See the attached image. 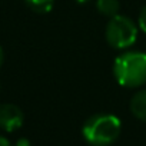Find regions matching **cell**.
<instances>
[{
    "label": "cell",
    "mask_w": 146,
    "mask_h": 146,
    "mask_svg": "<svg viewBox=\"0 0 146 146\" xmlns=\"http://www.w3.org/2000/svg\"><path fill=\"white\" fill-rule=\"evenodd\" d=\"M120 130L119 117L109 113H96L82 126V135L90 146H110L119 137Z\"/></svg>",
    "instance_id": "cell-1"
},
{
    "label": "cell",
    "mask_w": 146,
    "mask_h": 146,
    "mask_svg": "<svg viewBox=\"0 0 146 146\" xmlns=\"http://www.w3.org/2000/svg\"><path fill=\"white\" fill-rule=\"evenodd\" d=\"M113 75L120 86L139 88L146 83V52H125L113 63Z\"/></svg>",
    "instance_id": "cell-2"
},
{
    "label": "cell",
    "mask_w": 146,
    "mask_h": 146,
    "mask_svg": "<svg viewBox=\"0 0 146 146\" xmlns=\"http://www.w3.org/2000/svg\"><path fill=\"white\" fill-rule=\"evenodd\" d=\"M105 37L113 49L130 47L137 39V27L132 19L116 15L110 17L105 29Z\"/></svg>",
    "instance_id": "cell-3"
},
{
    "label": "cell",
    "mask_w": 146,
    "mask_h": 146,
    "mask_svg": "<svg viewBox=\"0 0 146 146\" xmlns=\"http://www.w3.org/2000/svg\"><path fill=\"white\" fill-rule=\"evenodd\" d=\"M25 120L23 112L13 103L0 105V127L6 132H15L22 127Z\"/></svg>",
    "instance_id": "cell-4"
},
{
    "label": "cell",
    "mask_w": 146,
    "mask_h": 146,
    "mask_svg": "<svg viewBox=\"0 0 146 146\" xmlns=\"http://www.w3.org/2000/svg\"><path fill=\"white\" fill-rule=\"evenodd\" d=\"M130 112L135 117L146 122V89L136 92L130 99Z\"/></svg>",
    "instance_id": "cell-5"
},
{
    "label": "cell",
    "mask_w": 146,
    "mask_h": 146,
    "mask_svg": "<svg viewBox=\"0 0 146 146\" xmlns=\"http://www.w3.org/2000/svg\"><path fill=\"white\" fill-rule=\"evenodd\" d=\"M96 9L100 15L113 17L119 12V0H96Z\"/></svg>",
    "instance_id": "cell-6"
},
{
    "label": "cell",
    "mask_w": 146,
    "mask_h": 146,
    "mask_svg": "<svg viewBox=\"0 0 146 146\" xmlns=\"http://www.w3.org/2000/svg\"><path fill=\"white\" fill-rule=\"evenodd\" d=\"M25 2L30 10H33L35 13H39V15L49 13L54 5V0H25Z\"/></svg>",
    "instance_id": "cell-7"
},
{
    "label": "cell",
    "mask_w": 146,
    "mask_h": 146,
    "mask_svg": "<svg viewBox=\"0 0 146 146\" xmlns=\"http://www.w3.org/2000/svg\"><path fill=\"white\" fill-rule=\"evenodd\" d=\"M137 23H139V27L146 33V6L140 10L139 13V17H137Z\"/></svg>",
    "instance_id": "cell-8"
},
{
    "label": "cell",
    "mask_w": 146,
    "mask_h": 146,
    "mask_svg": "<svg viewBox=\"0 0 146 146\" xmlns=\"http://www.w3.org/2000/svg\"><path fill=\"white\" fill-rule=\"evenodd\" d=\"M0 146H13V145L10 143V140H9L7 137H5V136L0 135Z\"/></svg>",
    "instance_id": "cell-9"
},
{
    "label": "cell",
    "mask_w": 146,
    "mask_h": 146,
    "mask_svg": "<svg viewBox=\"0 0 146 146\" xmlns=\"http://www.w3.org/2000/svg\"><path fill=\"white\" fill-rule=\"evenodd\" d=\"M16 146H30V142H29L27 139H25V137H22V139H19V140H17V143H16Z\"/></svg>",
    "instance_id": "cell-10"
},
{
    "label": "cell",
    "mask_w": 146,
    "mask_h": 146,
    "mask_svg": "<svg viewBox=\"0 0 146 146\" xmlns=\"http://www.w3.org/2000/svg\"><path fill=\"white\" fill-rule=\"evenodd\" d=\"M2 63H3V50L0 47V66H2Z\"/></svg>",
    "instance_id": "cell-11"
},
{
    "label": "cell",
    "mask_w": 146,
    "mask_h": 146,
    "mask_svg": "<svg viewBox=\"0 0 146 146\" xmlns=\"http://www.w3.org/2000/svg\"><path fill=\"white\" fill-rule=\"evenodd\" d=\"M78 3H80V5H83V3H86V2H89V0H76Z\"/></svg>",
    "instance_id": "cell-12"
}]
</instances>
